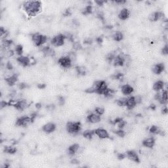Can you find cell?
Listing matches in <instances>:
<instances>
[{
	"instance_id": "obj_1",
	"label": "cell",
	"mask_w": 168,
	"mask_h": 168,
	"mask_svg": "<svg viewBox=\"0 0 168 168\" xmlns=\"http://www.w3.org/2000/svg\"><path fill=\"white\" fill-rule=\"evenodd\" d=\"M23 7L26 13L30 17H32L40 12L41 4L39 1H28L24 2Z\"/></svg>"
},
{
	"instance_id": "obj_2",
	"label": "cell",
	"mask_w": 168,
	"mask_h": 168,
	"mask_svg": "<svg viewBox=\"0 0 168 168\" xmlns=\"http://www.w3.org/2000/svg\"><path fill=\"white\" fill-rule=\"evenodd\" d=\"M66 127L68 133L76 135L81 130V123L79 122H69L67 123Z\"/></svg>"
},
{
	"instance_id": "obj_3",
	"label": "cell",
	"mask_w": 168,
	"mask_h": 168,
	"mask_svg": "<svg viewBox=\"0 0 168 168\" xmlns=\"http://www.w3.org/2000/svg\"><path fill=\"white\" fill-rule=\"evenodd\" d=\"M47 39V38L46 36L41 35V34L39 33L34 34L32 36V40L34 44L38 47L41 46L46 43Z\"/></svg>"
},
{
	"instance_id": "obj_4",
	"label": "cell",
	"mask_w": 168,
	"mask_h": 168,
	"mask_svg": "<svg viewBox=\"0 0 168 168\" xmlns=\"http://www.w3.org/2000/svg\"><path fill=\"white\" fill-rule=\"evenodd\" d=\"M66 37L63 34H58L51 39V43L55 47H60L64 44Z\"/></svg>"
},
{
	"instance_id": "obj_5",
	"label": "cell",
	"mask_w": 168,
	"mask_h": 168,
	"mask_svg": "<svg viewBox=\"0 0 168 168\" xmlns=\"http://www.w3.org/2000/svg\"><path fill=\"white\" fill-rule=\"evenodd\" d=\"M33 122V117L22 116L18 118L16 122V125L22 127H27L30 125Z\"/></svg>"
},
{
	"instance_id": "obj_6",
	"label": "cell",
	"mask_w": 168,
	"mask_h": 168,
	"mask_svg": "<svg viewBox=\"0 0 168 168\" xmlns=\"http://www.w3.org/2000/svg\"><path fill=\"white\" fill-rule=\"evenodd\" d=\"M72 60L70 59V58L67 56H63L59 58L58 60V63H59L60 66L64 68H69L72 66Z\"/></svg>"
},
{
	"instance_id": "obj_7",
	"label": "cell",
	"mask_w": 168,
	"mask_h": 168,
	"mask_svg": "<svg viewBox=\"0 0 168 168\" xmlns=\"http://www.w3.org/2000/svg\"><path fill=\"white\" fill-rule=\"evenodd\" d=\"M94 135L101 139H106L109 137V134L108 131L102 128H99L94 130Z\"/></svg>"
},
{
	"instance_id": "obj_8",
	"label": "cell",
	"mask_w": 168,
	"mask_h": 168,
	"mask_svg": "<svg viewBox=\"0 0 168 168\" xmlns=\"http://www.w3.org/2000/svg\"><path fill=\"white\" fill-rule=\"evenodd\" d=\"M42 130H43L44 133L47 134H50L54 132L55 130H56V125L52 122H49L43 126Z\"/></svg>"
},
{
	"instance_id": "obj_9",
	"label": "cell",
	"mask_w": 168,
	"mask_h": 168,
	"mask_svg": "<svg viewBox=\"0 0 168 168\" xmlns=\"http://www.w3.org/2000/svg\"><path fill=\"white\" fill-rule=\"evenodd\" d=\"M126 157H127L129 159L133 162L139 163L140 162V158L138 154L133 150H129L126 153Z\"/></svg>"
},
{
	"instance_id": "obj_10",
	"label": "cell",
	"mask_w": 168,
	"mask_h": 168,
	"mask_svg": "<svg viewBox=\"0 0 168 168\" xmlns=\"http://www.w3.org/2000/svg\"><path fill=\"white\" fill-rule=\"evenodd\" d=\"M87 120H88V122L91 123H99L100 121H101V116L96 114L95 112L91 113V114H89L88 116Z\"/></svg>"
},
{
	"instance_id": "obj_11",
	"label": "cell",
	"mask_w": 168,
	"mask_h": 168,
	"mask_svg": "<svg viewBox=\"0 0 168 168\" xmlns=\"http://www.w3.org/2000/svg\"><path fill=\"white\" fill-rule=\"evenodd\" d=\"M165 68V66L163 63H158V64H154L152 68V72L155 74H160L164 72Z\"/></svg>"
},
{
	"instance_id": "obj_12",
	"label": "cell",
	"mask_w": 168,
	"mask_h": 168,
	"mask_svg": "<svg viewBox=\"0 0 168 168\" xmlns=\"http://www.w3.org/2000/svg\"><path fill=\"white\" fill-rule=\"evenodd\" d=\"M155 139L154 137H147L143 141V145L148 148H153L155 145Z\"/></svg>"
},
{
	"instance_id": "obj_13",
	"label": "cell",
	"mask_w": 168,
	"mask_h": 168,
	"mask_svg": "<svg viewBox=\"0 0 168 168\" xmlns=\"http://www.w3.org/2000/svg\"><path fill=\"white\" fill-rule=\"evenodd\" d=\"M130 11L128 9H126V8H123L122 10H120V13H118V17L120 20H127V18L130 17Z\"/></svg>"
},
{
	"instance_id": "obj_14",
	"label": "cell",
	"mask_w": 168,
	"mask_h": 168,
	"mask_svg": "<svg viewBox=\"0 0 168 168\" xmlns=\"http://www.w3.org/2000/svg\"><path fill=\"white\" fill-rule=\"evenodd\" d=\"M121 91L125 95H130L131 93H133L134 89L132 86L129 85V84H125L121 88Z\"/></svg>"
},
{
	"instance_id": "obj_15",
	"label": "cell",
	"mask_w": 168,
	"mask_h": 168,
	"mask_svg": "<svg viewBox=\"0 0 168 168\" xmlns=\"http://www.w3.org/2000/svg\"><path fill=\"white\" fill-rule=\"evenodd\" d=\"M16 108L18 110H24L26 109L28 106V102L24 99L20 100V101H18L17 102H16V103L14 104Z\"/></svg>"
},
{
	"instance_id": "obj_16",
	"label": "cell",
	"mask_w": 168,
	"mask_h": 168,
	"mask_svg": "<svg viewBox=\"0 0 168 168\" xmlns=\"http://www.w3.org/2000/svg\"><path fill=\"white\" fill-rule=\"evenodd\" d=\"M136 102L135 101V97H130L127 98V102H126L125 107L129 110H132L136 106Z\"/></svg>"
},
{
	"instance_id": "obj_17",
	"label": "cell",
	"mask_w": 168,
	"mask_h": 168,
	"mask_svg": "<svg viewBox=\"0 0 168 168\" xmlns=\"http://www.w3.org/2000/svg\"><path fill=\"white\" fill-rule=\"evenodd\" d=\"M162 17L163 14L161 12L156 11L151 13V14L149 15L148 19L150 21H152V22H156V21L159 20L160 18H162Z\"/></svg>"
},
{
	"instance_id": "obj_18",
	"label": "cell",
	"mask_w": 168,
	"mask_h": 168,
	"mask_svg": "<svg viewBox=\"0 0 168 168\" xmlns=\"http://www.w3.org/2000/svg\"><path fill=\"white\" fill-rule=\"evenodd\" d=\"M112 62L115 66H122L124 64L125 59L121 55H117L115 57Z\"/></svg>"
},
{
	"instance_id": "obj_19",
	"label": "cell",
	"mask_w": 168,
	"mask_h": 168,
	"mask_svg": "<svg viewBox=\"0 0 168 168\" xmlns=\"http://www.w3.org/2000/svg\"><path fill=\"white\" fill-rule=\"evenodd\" d=\"M164 88V82L162 80L156 81V82L153 84V86H152L153 90L156 92H158L162 90Z\"/></svg>"
},
{
	"instance_id": "obj_20",
	"label": "cell",
	"mask_w": 168,
	"mask_h": 168,
	"mask_svg": "<svg viewBox=\"0 0 168 168\" xmlns=\"http://www.w3.org/2000/svg\"><path fill=\"white\" fill-rule=\"evenodd\" d=\"M17 61L22 64L24 66H27L30 63V60L27 57L24 56H20L17 59Z\"/></svg>"
},
{
	"instance_id": "obj_21",
	"label": "cell",
	"mask_w": 168,
	"mask_h": 168,
	"mask_svg": "<svg viewBox=\"0 0 168 168\" xmlns=\"http://www.w3.org/2000/svg\"><path fill=\"white\" fill-rule=\"evenodd\" d=\"M80 149V145L78 144H74L68 148V154L70 155H74L76 152H78Z\"/></svg>"
},
{
	"instance_id": "obj_22",
	"label": "cell",
	"mask_w": 168,
	"mask_h": 168,
	"mask_svg": "<svg viewBox=\"0 0 168 168\" xmlns=\"http://www.w3.org/2000/svg\"><path fill=\"white\" fill-rule=\"evenodd\" d=\"M149 131L151 133L155 134V135H164V133H163V131L156 125L151 126V127L150 128Z\"/></svg>"
},
{
	"instance_id": "obj_23",
	"label": "cell",
	"mask_w": 168,
	"mask_h": 168,
	"mask_svg": "<svg viewBox=\"0 0 168 168\" xmlns=\"http://www.w3.org/2000/svg\"><path fill=\"white\" fill-rule=\"evenodd\" d=\"M112 38L116 41H120L123 39V34L121 32H116L113 34Z\"/></svg>"
},
{
	"instance_id": "obj_24",
	"label": "cell",
	"mask_w": 168,
	"mask_h": 168,
	"mask_svg": "<svg viewBox=\"0 0 168 168\" xmlns=\"http://www.w3.org/2000/svg\"><path fill=\"white\" fill-rule=\"evenodd\" d=\"M104 96L107 97V98H112L114 96L115 94V91L114 89H110V88H108L107 90L105 91V93H104Z\"/></svg>"
},
{
	"instance_id": "obj_25",
	"label": "cell",
	"mask_w": 168,
	"mask_h": 168,
	"mask_svg": "<svg viewBox=\"0 0 168 168\" xmlns=\"http://www.w3.org/2000/svg\"><path fill=\"white\" fill-rule=\"evenodd\" d=\"M17 76L15 75L9 76V78H6V81L8 84H9V85H13V84H15L16 81H17Z\"/></svg>"
},
{
	"instance_id": "obj_26",
	"label": "cell",
	"mask_w": 168,
	"mask_h": 168,
	"mask_svg": "<svg viewBox=\"0 0 168 168\" xmlns=\"http://www.w3.org/2000/svg\"><path fill=\"white\" fill-rule=\"evenodd\" d=\"M94 135V131H86L83 133V136L86 139H91L93 138V135Z\"/></svg>"
},
{
	"instance_id": "obj_27",
	"label": "cell",
	"mask_w": 168,
	"mask_h": 168,
	"mask_svg": "<svg viewBox=\"0 0 168 168\" xmlns=\"http://www.w3.org/2000/svg\"><path fill=\"white\" fill-rule=\"evenodd\" d=\"M126 102H127V98L123 97V98H120L118 99L116 101V103L120 106H125Z\"/></svg>"
},
{
	"instance_id": "obj_28",
	"label": "cell",
	"mask_w": 168,
	"mask_h": 168,
	"mask_svg": "<svg viewBox=\"0 0 168 168\" xmlns=\"http://www.w3.org/2000/svg\"><path fill=\"white\" fill-rule=\"evenodd\" d=\"M76 72L80 75H85V68L83 66H78L76 68Z\"/></svg>"
},
{
	"instance_id": "obj_29",
	"label": "cell",
	"mask_w": 168,
	"mask_h": 168,
	"mask_svg": "<svg viewBox=\"0 0 168 168\" xmlns=\"http://www.w3.org/2000/svg\"><path fill=\"white\" fill-rule=\"evenodd\" d=\"M94 112L99 116H101L102 114H104V109L102 107H96L95 108H94Z\"/></svg>"
},
{
	"instance_id": "obj_30",
	"label": "cell",
	"mask_w": 168,
	"mask_h": 168,
	"mask_svg": "<svg viewBox=\"0 0 168 168\" xmlns=\"http://www.w3.org/2000/svg\"><path fill=\"white\" fill-rule=\"evenodd\" d=\"M15 52H17V54L18 55H21L23 52V48L22 46L20 45H18L17 47H15Z\"/></svg>"
},
{
	"instance_id": "obj_31",
	"label": "cell",
	"mask_w": 168,
	"mask_h": 168,
	"mask_svg": "<svg viewBox=\"0 0 168 168\" xmlns=\"http://www.w3.org/2000/svg\"><path fill=\"white\" fill-rule=\"evenodd\" d=\"M5 150L7 152V153L13 154L16 152V148H13V147H7V148H5Z\"/></svg>"
},
{
	"instance_id": "obj_32",
	"label": "cell",
	"mask_w": 168,
	"mask_h": 168,
	"mask_svg": "<svg viewBox=\"0 0 168 168\" xmlns=\"http://www.w3.org/2000/svg\"><path fill=\"white\" fill-rule=\"evenodd\" d=\"M167 45L165 44L164 47L162 49V53L164 55H167L168 54V47Z\"/></svg>"
},
{
	"instance_id": "obj_33",
	"label": "cell",
	"mask_w": 168,
	"mask_h": 168,
	"mask_svg": "<svg viewBox=\"0 0 168 168\" xmlns=\"http://www.w3.org/2000/svg\"><path fill=\"white\" fill-rule=\"evenodd\" d=\"M8 35V32L5 30L4 28H1V38H6Z\"/></svg>"
},
{
	"instance_id": "obj_34",
	"label": "cell",
	"mask_w": 168,
	"mask_h": 168,
	"mask_svg": "<svg viewBox=\"0 0 168 168\" xmlns=\"http://www.w3.org/2000/svg\"><path fill=\"white\" fill-rule=\"evenodd\" d=\"M116 134L120 136H123L125 135V132L120 129V130H118L116 131Z\"/></svg>"
},
{
	"instance_id": "obj_35",
	"label": "cell",
	"mask_w": 168,
	"mask_h": 168,
	"mask_svg": "<svg viewBox=\"0 0 168 168\" xmlns=\"http://www.w3.org/2000/svg\"><path fill=\"white\" fill-rule=\"evenodd\" d=\"M125 156H126V154H118V159L122 160V159H123V158H125Z\"/></svg>"
},
{
	"instance_id": "obj_36",
	"label": "cell",
	"mask_w": 168,
	"mask_h": 168,
	"mask_svg": "<svg viewBox=\"0 0 168 168\" xmlns=\"http://www.w3.org/2000/svg\"><path fill=\"white\" fill-rule=\"evenodd\" d=\"M162 110H163L162 112L164 113V114H167V108H165L163 109Z\"/></svg>"
}]
</instances>
